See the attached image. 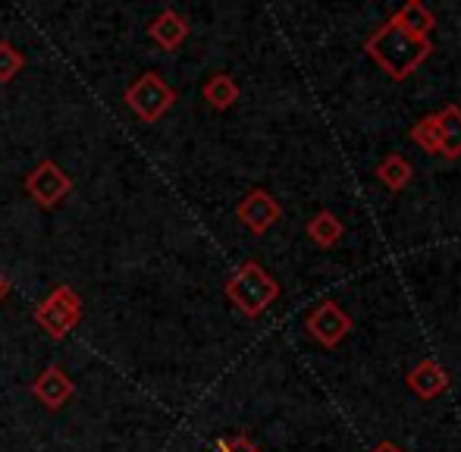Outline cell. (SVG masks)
<instances>
[{
    "label": "cell",
    "instance_id": "20",
    "mask_svg": "<svg viewBox=\"0 0 461 452\" xmlns=\"http://www.w3.org/2000/svg\"><path fill=\"white\" fill-rule=\"evenodd\" d=\"M6 293H10V280H6V276L0 274V302L6 299Z\"/></svg>",
    "mask_w": 461,
    "mask_h": 452
},
{
    "label": "cell",
    "instance_id": "6",
    "mask_svg": "<svg viewBox=\"0 0 461 452\" xmlns=\"http://www.w3.org/2000/svg\"><path fill=\"white\" fill-rule=\"evenodd\" d=\"M304 327H308L311 339H317L323 348H336L352 333L355 324H352V318H348V312H342L336 302H321V305L308 314Z\"/></svg>",
    "mask_w": 461,
    "mask_h": 452
},
{
    "label": "cell",
    "instance_id": "8",
    "mask_svg": "<svg viewBox=\"0 0 461 452\" xmlns=\"http://www.w3.org/2000/svg\"><path fill=\"white\" fill-rule=\"evenodd\" d=\"M32 393H35V399L44 405V409L57 411V409H63V405H67V399L76 393V386H73V380H69V374L63 371V367L50 365L35 377Z\"/></svg>",
    "mask_w": 461,
    "mask_h": 452
},
{
    "label": "cell",
    "instance_id": "4",
    "mask_svg": "<svg viewBox=\"0 0 461 452\" xmlns=\"http://www.w3.org/2000/svg\"><path fill=\"white\" fill-rule=\"evenodd\" d=\"M126 104L141 122H158L160 116L176 104V92H173L158 73H141L139 79L126 88Z\"/></svg>",
    "mask_w": 461,
    "mask_h": 452
},
{
    "label": "cell",
    "instance_id": "10",
    "mask_svg": "<svg viewBox=\"0 0 461 452\" xmlns=\"http://www.w3.org/2000/svg\"><path fill=\"white\" fill-rule=\"evenodd\" d=\"M437 126H439V158L458 160L461 158V107L446 104L443 111L437 113Z\"/></svg>",
    "mask_w": 461,
    "mask_h": 452
},
{
    "label": "cell",
    "instance_id": "2",
    "mask_svg": "<svg viewBox=\"0 0 461 452\" xmlns=\"http://www.w3.org/2000/svg\"><path fill=\"white\" fill-rule=\"evenodd\" d=\"M223 293L245 318H261V314L279 299V283H276V276H270L258 261H245V264H239L236 274L226 280Z\"/></svg>",
    "mask_w": 461,
    "mask_h": 452
},
{
    "label": "cell",
    "instance_id": "16",
    "mask_svg": "<svg viewBox=\"0 0 461 452\" xmlns=\"http://www.w3.org/2000/svg\"><path fill=\"white\" fill-rule=\"evenodd\" d=\"M408 139L414 141L418 148H424L427 154L439 158V126H437V113H427L408 129Z\"/></svg>",
    "mask_w": 461,
    "mask_h": 452
},
{
    "label": "cell",
    "instance_id": "3",
    "mask_svg": "<svg viewBox=\"0 0 461 452\" xmlns=\"http://www.w3.org/2000/svg\"><path fill=\"white\" fill-rule=\"evenodd\" d=\"M35 321L48 337L67 339L82 321V299L76 295L73 286L63 283V286H57L54 293L35 308Z\"/></svg>",
    "mask_w": 461,
    "mask_h": 452
},
{
    "label": "cell",
    "instance_id": "11",
    "mask_svg": "<svg viewBox=\"0 0 461 452\" xmlns=\"http://www.w3.org/2000/svg\"><path fill=\"white\" fill-rule=\"evenodd\" d=\"M148 35H151L164 50H176L188 38V23L176 10H164L151 25H148Z\"/></svg>",
    "mask_w": 461,
    "mask_h": 452
},
{
    "label": "cell",
    "instance_id": "1",
    "mask_svg": "<svg viewBox=\"0 0 461 452\" xmlns=\"http://www.w3.org/2000/svg\"><path fill=\"white\" fill-rule=\"evenodd\" d=\"M365 50L389 79L405 82L420 63H427V57L433 54V44H430V38L408 35L405 29H399V25L389 19V23H383L380 29L367 38Z\"/></svg>",
    "mask_w": 461,
    "mask_h": 452
},
{
    "label": "cell",
    "instance_id": "19",
    "mask_svg": "<svg viewBox=\"0 0 461 452\" xmlns=\"http://www.w3.org/2000/svg\"><path fill=\"white\" fill-rule=\"evenodd\" d=\"M370 452H405V449H402V447H395V443H376V447L374 449H370Z\"/></svg>",
    "mask_w": 461,
    "mask_h": 452
},
{
    "label": "cell",
    "instance_id": "9",
    "mask_svg": "<svg viewBox=\"0 0 461 452\" xmlns=\"http://www.w3.org/2000/svg\"><path fill=\"white\" fill-rule=\"evenodd\" d=\"M405 384H408V390H411L414 396L430 402V399L443 396V393L449 390V374H446V367H439L433 358H424V361H418L411 371H408Z\"/></svg>",
    "mask_w": 461,
    "mask_h": 452
},
{
    "label": "cell",
    "instance_id": "12",
    "mask_svg": "<svg viewBox=\"0 0 461 452\" xmlns=\"http://www.w3.org/2000/svg\"><path fill=\"white\" fill-rule=\"evenodd\" d=\"M393 23L399 25V29H405L408 35H418V38H430V32L437 29V16H433L430 6H424L420 0H408L393 16Z\"/></svg>",
    "mask_w": 461,
    "mask_h": 452
},
{
    "label": "cell",
    "instance_id": "15",
    "mask_svg": "<svg viewBox=\"0 0 461 452\" xmlns=\"http://www.w3.org/2000/svg\"><path fill=\"white\" fill-rule=\"evenodd\" d=\"M201 95H204V101L213 107V111H230V107L239 101V86H236V79H232V76L213 73L211 79L204 82Z\"/></svg>",
    "mask_w": 461,
    "mask_h": 452
},
{
    "label": "cell",
    "instance_id": "14",
    "mask_svg": "<svg viewBox=\"0 0 461 452\" xmlns=\"http://www.w3.org/2000/svg\"><path fill=\"white\" fill-rule=\"evenodd\" d=\"M374 176L380 179L389 192H402L408 183H411L414 170H411V164L402 158V154H386V158L374 167Z\"/></svg>",
    "mask_w": 461,
    "mask_h": 452
},
{
    "label": "cell",
    "instance_id": "17",
    "mask_svg": "<svg viewBox=\"0 0 461 452\" xmlns=\"http://www.w3.org/2000/svg\"><path fill=\"white\" fill-rule=\"evenodd\" d=\"M25 67V57L10 41H0V82H10Z\"/></svg>",
    "mask_w": 461,
    "mask_h": 452
},
{
    "label": "cell",
    "instance_id": "7",
    "mask_svg": "<svg viewBox=\"0 0 461 452\" xmlns=\"http://www.w3.org/2000/svg\"><path fill=\"white\" fill-rule=\"evenodd\" d=\"M236 217L242 221V226H249L255 236H264L267 230H274L283 217V208L267 189H251L249 195L239 202Z\"/></svg>",
    "mask_w": 461,
    "mask_h": 452
},
{
    "label": "cell",
    "instance_id": "18",
    "mask_svg": "<svg viewBox=\"0 0 461 452\" xmlns=\"http://www.w3.org/2000/svg\"><path fill=\"white\" fill-rule=\"evenodd\" d=\"M213 452H261V449L251 443L249 434H236V437H226V440H220Z\"/></svg>",
    "mask_w": 461,
    "mask_h": 452
},
{
    "label": "cell",
    "instance_id": "5",
    "mask_svg": "<svg viewBox=\"0 0 461 452\" xmlns=\"http://www.w3.org/2000/svg\"><path fill=\"white\" fill-rule=\"evenodd\" d=\"M25 192H29L38 208H54L57 202H63V198L73 192V179L67 176V170H63L60 164L41 160V164L25 176Z\"/></svg>",
    "mask_w": 461,
    "mask_h": 452
},
{
    "label": "cell",
    "instance_id": "13",
    "mask_svg": "<svg viewBox=\"0 0 461 452\" xmlns=\"http://www.w3.org/2000/svg\"><path fill=\"white\" fill-rule=\"evenodd\" d=\"M342 236H346V226H342V221L333 211H317L308 221V239L317 249H333Z\"/></svg>",
    "mask_w": 461,
    "mask_h": 452
}]
</instances>
